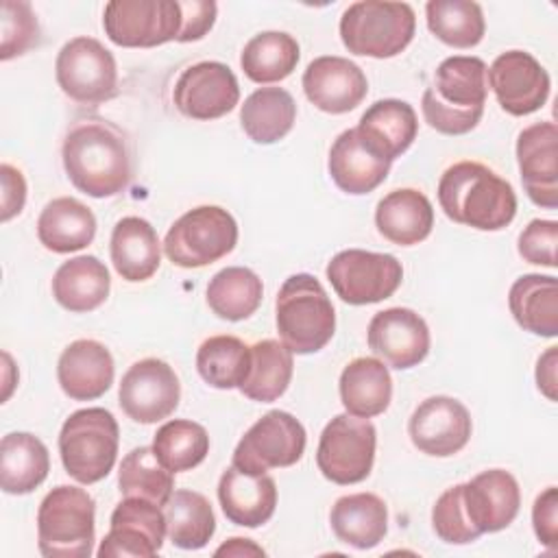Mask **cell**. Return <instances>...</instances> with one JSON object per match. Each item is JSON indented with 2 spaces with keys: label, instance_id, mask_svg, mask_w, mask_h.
Instances as JSON below:
<instances>
[{
  "label": "cell",
  "instance_id": "6da1fadb",
  "mask_svg": "<svg viewBox=\"0 0 558 558\" xmlns=\"http://www.w3.org/2000/svg\"><path fill=\"white\" fill-rule=\"evenodd\" d=\"M63 168L72 185L94 198L120 194L131 181V155L124 133L100 118L70 126L63 148Z\"/></svg>",
  "mask_w": 558,
  "mask_h": 558
},
{
  "label": "cell",
  "instance_id": "7a4b0ae2",
  "mask_svg": "<svg viewBox=\"0 0 558 558\" xmlns=\"http://www.w3.org/2000/svg\"><path fill=\"white\" fill-rule=\"evenodd\" d=\"M438 203L449 220L480 231H499L517 214L512 185L477 161H458L442 172Z\"/></svg>",
  "mask_w": 558,
  "mask_h": 558
},
{
  "label": "cell",
  "instance_id": "3957f363",
  "mask_svg": "<svg viewBox=\"0 0 558 558\" xmlns=\"http://www.w3.org/2000/svg\"><path fill=\"white\" fill-rule=\"evenodd\" d=\"M486 94L488 68L480 57H447L423 92V118L442 135H464L482 120Z\"/></svg>",
  "mask_w": 558,
  "mask_h": 558
},
{
  "label": "cell",
  "instance_id": "277c9868",
  "mask_svg": "<svg viewBox=\"0 0 558 558\" xmlns=\"http://www.w3.org/2000/svg\"><path fill=\"white\" fill-rule=\"evenodd\" d=\"M275 320L281 342L299 355L320 351L336 331V310L323 283L307 275H290L275 301Z\"/></svg>",
  "mask_w": 558,
  "mask_h": 558
},
{
  "label": "cell",
  "instance_id": "5b68a950",
  "mask_svg": "<svg viewBox=\"0 0 558 558\" xmlns=\"http://www.w3.org/2000/svg\"><path fill=\"white\" fill-rule=\"evenodd\" d=\"M96 501L78 486L52 488L37 510V547L46 558H87L96 541Z\"/></svg>",
  "mask_w": 558,
  "mask_h": 558
},
{
  "label": "cell",
  "instance_id": "8992f818",
  "mask_svg": "<svg viewBox=\"0 0 558 558\" xmlns=\"http://www.w3.org/2000/svg\"><path fill=\"white\" fill-rule=\"evenodd\" d=\"M120 429L105 408L72 412L59 432V453L63 469L78 484H96L116 464Z\"/></svg>",
  "mask_w": 558,
  "mask_h": 558
},
{
  "label": "cell",
  "instance_id": "52a82bcc",
  "mask_svg": "<svg viewBox=\"0 0 558 558\" xmlns=\"http://www.w3.org/2000/svg\"><path fill=\"white\" fill-rule=\"evenodd\" d=\"M416 15L408 2L362 0L344 9L340 39L360 57L390 59L408 48L414 37Z\"/></svg>",
  "mask_w": 558,
  "mask_h": 558
},
{
  "label": "cell",
  "instance_id": "ba28073f",
  "mask_svg": "<svg viewBox=\"0 0 558 558\" xmlns=\"http://www.w3.org/2000/svg\"><path fill=\"white\" fill-rule=\"evenodd\" d=\"M238 244L235 218L218 205H201L172 222L163 238L166 257L181 268H203Z\"/></svg>",
  "mask_w": 558,
  "mask_h": 558
},
{
  "label": "cell",
  "instance_id": "9c48e42d",
  "mask_svg": "<svg viewBox=\"0 0 558 558\" xmlns=\"http://www.w3.org/2000/svg\"><path fill=\"white\" fill-rule=\"evenodd\" d=\"M377 432L368 418L353 414L333 416L318 440V471L333 484L349 486L366 480L375 462Z\"/></svg>",
  "mask_w": 558,
  "mask_h": 558
},
{
  "label": "cell",
  "instance_id": "30bf717a",
  "mask_svg": "<svg viewBox=\"0 0 558 558\" xmlns=\"http://www.w3.org/2000/svg\"><path fill=\"white\" fill-rule=\"evenodd\" d=\"M54 74L61 92L78 105L94 107L116 96V59L94 37H74L65 41L57 54Z\"/></svg>",
  "mask_w": 558,
  "mask_h": 558
},
{
  "label": "cell",
  "instance_id": "8fae6325",
  "mask_svg": "<svg viewBox=\"0 0 558 558\" xmlns=\"http://www.w3.org/2000/svg\"><path fill=\"white\" fill-rule=\"evenodd\" d=\"M336 294L349 305L379 303L397 292L403 279L401 262L390 253L347 248L325 268Z\"/></svg>",
  "mask_w": 558,
  "mask_h": 558
},
{
  "label": "cell",
  "instance_id": "7c38bea8",
  "mask_svg": "<svg viewBox=\"0 0 558 558\" xmlns=\"http://www.w3.org/2000/svg\"><path fill=\"white\" fill-rule=\"evenodd\" d=\"M305 442L307 434L299 418L283 410H270L240 438L231 464L255 475L292 466L303 458Z\"/></svg>",
  "mask_w": 558,
  "mask_h": 558
},
{
  "label": "cell",
  "instance_id": "4fadbf2b",
  "mask_svg": "<svg viewBox=\"0 0 558 558\" xmlns=\"http://www.w3.org/2000/svg\"><path fill=\"white\" fill-rule=\"evenodd\" d=\"M102 28L122 48H155L177 41L181 33L179 0H111L105 4Z\"/></svg>",
  "mask_w": 558,
  "mask_h": 558
},
{
  "label": "cell",
  "instance_id": "5bb4252c",
  "mask_svg": "<svg viewBox=\"0 0 558 558\" xmlns=\"http://www.w3.org/2000/svg\"><path fill=\"white\" fill-rule=\"evenodd\" d=\"M181 399V384L170 364L146 357L129 366L118 388L122 412L135 423H157L168 418Z\"/></svg>",
  "mask_w": 558,
  "mask_h": 558
},
{
  "label": "cell",
  "instance_id": "9a60e30c",
  "mask_svg": "<svg viewBox=\"0 0 558 558\" xmlns=\"http://www.w3.org/2000/svg\"><path fill=\"white\" fill-rule=\"evenodd\" d=\"M163 536L166 517L161 506L140 497H124L111 512L109 532L96 554L100 558H153L159 554Z\"/></svg>",
  "mask_w": 558,
  "mask_h": 558
},
{
  "label": "cell",
  "instance_id": "2e32d148",
  "mask_svg": "<svg viewBox=\"0 0 558 558\" xmlns=\"http://www.w3.org/2000/svg\"><path fill=\"white\" fill-rule=\"evenodd\" d=\"M174 107L192 120L227 116L240 100L233 70L220 61H198L181 72L174 83Z\"/></svg>",
  "mask_w": 558,
  "mask_h": 558
},
{
  "label": "cell",
  "instance_id": "e0dca14e",
  "mask_svg": "<svg viewBox=\"0 0 558 558\" xmlns=\"http://www.w3.org/2000/svg\"><path fill=\"white\" fill-rule=\"evenodd\" d=\"M488 83L499 107L510 116L538 111L551 87L547 70L523 50L501 52L488 68Z\"/></svg>",
  "mask_w": 558,
  "mask_h": 558
},
{
  "label": "cell",
  "instance_id": "ac0fdd59",
  "mask_svg": "<svg viewBox=\"0 0 558 558\" xmlns=\"http://www.w3.org/2000/svg\"><path fill=\"white\" fill-rule=\"evenodd\" d=\"M471 414L453 397L436 395L418 403L408 423L412 445L436 458H447L464 449L471 438Z\"/></svg>",
  "mask_w": 558,
  "mask_h": 558
},
{
  "label": "cell",
  "instance_id": "d6986e66",
  "mask_svg": "<svg viewBox=\"0 0 558 558\" xmlns=\"http://www.w3.org/2000/svg\"><path fill=\"white\" fill-rule=\"evenodd\" d=\"M366 340L371 351L397 371L421 364L429 353V327L408 307L377 312L368 323Z\"/></svg>",
  "mask_w": 558,
  "mask_h": 558
},
{
  "label": "cell",
  "instance_id": "ffe728a7",
  "mask_svg": "<svg viewBox=\"0 0 558 558\" xmlns=\"http://www.w3.org/2000/svg\"><path fill=\"white\" fill-rule=\"evenodd\" d=\"M303 92L307 100L331 116L353 111L368 94V81L362 68L344 57H316L303 72Z\"/></svg>",
  "mask_w": 558,
  "mask_h": 558
},
{
  "label": "cell",
  "instance_id": "44dd1931",
  "mask_svg": "<svg viewBox=\"0 0 558 558\" xmlns=\"http://www.w3.org/2000/svg\"><path fill=\"white\" fill-rule=\"evenodd\" d=\"M517 161L525 194L545 209L558 207V129L534 122L519 133Z\"/></svg>",
  "mask_w": 558,
  "mask_h": 558
},
{
  "label": "cell",
  "instance_id": "7402d4cb",
  "mask_svg": "<svg viewBox=\"0 0 558 558\" xmlns=\"http://www.w3.org/2000/svg\"><path fill=\"white\" fill-rule=\"evenodd\" d=\"M464 506L471 523L480 534H490L508 527L519 514L521 490L512 473L488 469L462 484Z\"/></svg>",
  "mask_w": 558,
  "mask_h": 558
},
{
  "label": "cell",
  "instance_id": "603a6c76",
  "mask_svg": "<svg viewBox=\"0 0 558 558\" xmlns=\"http://www.w3.org/2000/svg\"><path fill=\"white\" fill-rule=\"evenodd\" d=\"M113 375L116 366L109 349L89 338L70 342L57 362L59 386L74 401L102 397L111 388Z\"/></svg>",
  "mask_w": 558,
  "mask_h": 558
},
{
  "label": "cell",
  "instance_id": "cb8c5ba5",
  "mask_svg": "<svg viewBox=\"0 0 558 558\" xmlns=\"http://www.w3.org/2000/svg\"><path fill=\"white\" fill-rule=\"evenodd\" d=\"M218 501L231 523L242 527H259L275 514L277 484L266 473L255 475L231 464L220 475Z\"/></svg>",
  "mask_w": 558,
  "mask_h": 558
},
{
  "label": "cell",
  "instance_id": "d4e9b609",
  "mask_svg": "<svg viewBox=\"0 0 558 558\" xmlns=\"http://www.w3.org/2000/svg\"><path fill=\"white\" fill-rule=\"evenodd\" d=\"M327 168L342 192L360 196L386 181L390 161L366 146L355 129H347L333 140Z\"/></svg>",
  "mask_w": 558,
  "mask_h": 558
},
{
  "label": "cell",
  "instance_id": "484cf974",
  "mask_svg": "<svg viewBox=\"0 0 558 558\" xmlns=\"http://www.w3.org/2000/svg\"><path fill=\"white\" fill-rule=\"evenodd\" d=\"M355 131L366 146L392 163L416 140L418 120L416 111L405 100L384 98L362 113Z\"/></svg>",
  "mask_w": 558,
  "mask_h": 558
},
{
  "label": "cell",
  "instance_id": "4316f807",
  "mask_svg": "<svg viewBox=\"0 0 558 558\" xmlns=\"http://www.w3.org/2000/svg\"><path fill=\"white\" fill-rule=\"evenodd\" d=\"M375 227L388 242L412 246L432 233L434 207L429 198L414 187L392 190L377 203Z\"/></svg>",
  "mask_w": 558,
  "mask_h": 558
},
{
  "label": "cell",
  "instance_id": "83f0119b",
  "mask_svg": "<svg viewBox=\"0 0 558 558\" xmlns=\"http://www.w3.org/2000/svg\"><path fill=\"white\" fill-rule=\"evenodd\" d=\"M109 244L113 268L126 281H146L161 264V244L157 231L140 216L118 220Z\"/></svg>",
  "mask_w": 558,
  "mask_h": 558
},
{
  "label": "cell",
  "instance_id": "f1b7e54d",
  "mask_svg": "<svg viewBox=\"0 0 558 558\" xmlns=\"http://www.w3.org/2000/svg\"><path fill=\"white\" fill-rule=\"evenodd\" d=\"M111 279L96 255H78L63 262L52 277V296L68 312H92L109 296Z\"/></svg>",
  "mask_w": 558,
  "mask_h": 558
},
{
  "label": "cell",
  "instance_id": "f546056e",
  "mask_svg": "<svg viewBox=\"0 0 558 558\" xmlns=\"http://www.w3.org/2000/svg\"><path fill=\"white\" fill-rule=\"evenodd\" d=\"M329 523L338 541L371 549L379 545L388 532V508L381 497L373 493H353L336 499Z\"/></svg>",
  "mask_w": 558,
  "mask_h": 558
},
{
  "label": "cell",
  "instance_id": "4dcf8cb0",
  "mask_svg": "<svg viewBox=\"0 0 558 558\" xmlns=\"http://www.w3.org/2000/svg\"><path fill=\"white\" fill-rule=\"evenodd\" d=\"M340 401L344 410L360 418H371L388 410L392 379L388 366L377 357H355L340 373Z\"/></svg>",
  "mask_w": 558,
  "mask_h": 558
},
{
  "label": "cell",
  "instance_id": "1f68e13d",
  "mask_svg": "<svg viewBox=\"0 0 558 558\" xmlns=\"http://www.w3.org/2000/svg\"><path fill=\"white\" fill-rule=\"evenodd\" d=\"M96 216L72 196L52 198L37 218V238L52 253H72L92 244Z\"/></svg>",
  "mask_w": 558,
  "mask_h": 558
},
{
  "label": "cell",
  "instance_id": "d6a6232c",
  "mask_svg": "<svg viewBox=\"0 0 558 558\" xmlns=\"http://www.w3.org/2000/svg\"><path fill=\"white\" fill-rule=\"evenodd\" d=\"M508 305L514 320L530 333L554 338L558 333V281L551 275H523L510 292Z\"/></svg>",
  "mask_w": 558,
  "mask_h": 558
},
{
  "label": "cell",
  "instance_id": "836d02e7",
  "mask_svg": "<svg viewBox=\"0 0 558 558\" xmlns=\"http://www.w3.org/2000/svg\"><path fill=\"white\" fill-rule=\"evenodd\" d=\"M50 471L46 445L28 432H11L0 442V486L9 495L33 493Z\"/></svg>",
  "mask_w": 558,
  "mask_h": 558
},
{
  "label": "cell",
  "instance_id": "e575fe53",
  "mask_svg": "<svg viewBox=\"0 0 558 558\" xmlns=\"http://www.w3.org/2000/svg\"><path fill=\"white\" fill-rule=\"evenodd\" d=\"M296 120V102L283 87L255 89L240 109V124L255 144L283 140Z\"/></svg>",
  "mask_w": 558,
  "mask_h": 558
},
{
  "label": "cell",
  "instance_id": "d590c367",
  "mask_svg": "<svg viewBox=\"0 0 558 558\" xmlns=\"http://www.w3.org/2000/svg\"><path fill=\"white\" fill-rule=\"evenodd\" d=\"M292 371V351L283 342L272 338L259 340L251 347V364L240 392L259 403L277 401L288 390Z\"/></svg>",
  "mask_w": 558,
  "mask_h": 558
},
{
  "label": "cell",
  "instance_id": "8d00e7d4",
  "mask_svg": "<svg viewBox=\"0 0 558 558\" xmlns=\"http://www.w3.org/2000/svg\"><path fill=\"white\" fill-rule=\"evenodd\" d=\"M166 536L181 549L205 547L216 532V517L205 495L187 488L172 490L163 506Z\"/></svg>",
  "mask_w": 558,
  "mask_h": 558
},
{
  "label": "cell",
  "instance_id": "74e56055",
  "mask_svg": "<svg viewBox=\"0 0 558 558\" xmlns=\"http://www.w3.org/2000/svg\"><path fill=\"white\" fill-rule=\"evenodd\" d=\"M207 305L222 320H244L257 312L264 286L262 279L244 266H227L207 283Z\"/></svg>",
  "mask_w": 558,
  "mask_h": 558
},
{
  "label": "cell",
  "instance_id": "f35d334b",
  "mask_svg": "<svg viewBox=\"0 0 558 558\" xmlns=\"http://www.w3.org/2000/svg\"><path fill=\"white\" fill-rule=\"evenodd\" d=\"M299 57L301 50L292 35L264 31L246 41L240 54V65L255 83H277L294 72Z\"/></svg>",
  "mask_w": 558,
  "mask_h": 558
},
{
  "label": "cell",
  "instance_id": "ab89813d",
  "mask_svg": "<svg viewBox=\"0 0 558 558\" xmlns=\"http://www.w3.org/2000/svg\"><path fill=\"white\" fill-rule=\"evenodd\" d=\"M425 17L427 28L451 48H473L486 31L482 7L471 0H429Z\"/></svg>",
  "mask_w": 558,
  "mask_h": 558
},
{
  "label": "cell",
  "instance_id": "60d3db41",
  "mask_svg": "<svg viewBox=\"0 0 558 558\" xmlns=\"http://www.w3.org/2000/svg\"><path fill=\"white\" fill-rule=\"evenodd\" d=\"M172 475L159 462L153 447H135L120 462L118 486L124 497L148 499L163 508L174 490Z\"/></svg>",
  "mask_w": 558,
  "mask_h": 558
},
{
  "label": "cell",
  "instance_id": "b9f144b4",
  "mask_svg": "<svg viewBox=\"0 0 558 558\" xmlns=\"http://www.w3.org/2000/svg\"><path fill=\"white\" fill-rule=\"evenodd\" d=\"M153 451L170 473H183L205 460L209 453V436L201 423L172 418L157 429Z\"/></svg>",
  "mask_w": 558,
  "mask_h": 558
},
{
  "label": "cell",
  "instance_id": "7bdbcfd3",
  "mask_svg": "<svg viewBox=\"0 0 558 558\" xmlns=\"http://www.w3.org/2000/svg\"><path fill=\"white\" fill-rule=\"evenodd\" d=\"M251 347L235 336H211L196 353L198 375L214 388H240L248 373Z\"/></svg>",
  "mask_w": 558,
  "mask_h": 558
},
{
  "label": "cell",
  "instance_id": "ee69618b",
  "mask_svg": "<svg viewBox=\"0 0 558 558\" xmlns=\"http://www.w3.org/2000/svg\"><path fill=\"white\" fill-rule=\"evenodd\" d=\"M432 527L440 541L451 545H466L482 536L466 512L462 484L447 488L436 499L432 508Z\"/></svg>",
  "mask_w": 558,
  "mask_h": 558
},
{
  "label": "cell",
  "instance_id": "f6af8a7d",
  "mask_svg": "<svg viewBox=\"0 0 558 558\" xmlns=\"http://www.w3.org/2000/svg\"><path fill=\"white\" fill-rule=\"evenodd\" d=\"M2 41L0 59L9 61L24 54L39 44V24L33 13V7L24 0H2Z\"/></svg>",
  "mask_w": 558,
  "mask_h": 558
},
{
  "label": "cell",
  "instance_id": "bcb514c9",
  "mask_svg": "<svg viewBox=\"0 0 558 558\" xmlns=\"http://www.w3.org/2000/svg\"><path fill=\"white\" fill-rule=\"evenodd\" d=\"M556 244L558 222L536 218L519 235V255L530 264L556 268Z\"/></svg>",
  "mask_w": 558,
  "mask_h": 558
},
{
  "label": "cell",
  "instance_id": "7dc6e473",
  "mask_svg": "<svg viewBox=\"0 0 558 558\" xmlns=\"http://www.w3.org/2000/svg\"><path fill=\"white\" fill-rule=\"evenodd\" d=\"M179 7H181V33H179L177 41L190 44V41L203 39L216 22V13H218L216 2H211V0H179Z\"/></svg>",
  "mask_w": 558,
  "mask_h": 558
},
{
  "label": "cell",
  "instance_id": "c3c4849f",
  "mask_svg": "<svg viewBox=\"0 0 558 558\" xmlns=\"http://www.w3.org/2000/svg\"><path fill=\"white\" fill-rule=\"evenodd\" d=\"M532 523H534V532L536 538L549 547L556 549L558 547V490L556 486L545 488L532 508Z\"/></svg>",
  "mask_w": 558,
  "mask_h": 558
},
{
  "label": "cell",
  "instance_id": "681fc988",
  "mask_svg": "<svg viewBox=\"0 0 558 558\" xmlns=\"http://www.w3.org/2000/svg\"><path fill=\"white\" fill-rule=\"evenodd\" d=\"M0 183H2V222H9L24 209L26 203V181L24 174L11 163L0 166Z\"/></svg>",
  "mask_w": 558,
  "mask_h": 558
},
{
  "label": "cell",
  "instance_id": "f907efd6",
  "mask_svg": "<svg viewBox=\"0 0 558 558\" xmlns=\"http://www.w3.org/2000/svg\"><path fill=\"white\" fill-rule=\"evenodd\" d=\"M556 368H558V347H549L536 362V386L538 390L549 399L556 401V388H558V379H556Z\"/></svg>",
  "mask_w": 558,
  "mask_h": 558
},
{
  "label": "cell",
  "instance_id": "816d5d0a",
  "mask_svg": "<svg viewBox=\"0 0 558 558\" xmlns=\"http://www.w3.org/2000/svg\"><path fill=\"white\" fill-rule=\"evenodd\" d=\"M216 556H238V558L240 556H266V551L259 545H255L251 538L233 536L216 549Z\"/></svg>",
  "mask_w": 558,
  "mask_h": 558
}]
</instances>
